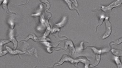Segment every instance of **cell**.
I'll use <instances>...</instances> for the list:
<instances>
[{
	"instance_id": "cell-1",
	"label": "cell",
	"mask_w": 122,
	"mask_h": 68,
	"mask_svg": "<svg viewBox=\"0 0 122 68\" xmlns=\"http://www.w3.org/2000/svg\"><path fill=\"white\" fill-rule=\"evenodd\" d=\"M65 62H69L77 66L78 65V63L79 62H82L83 64H85V68H89V65L90 63V61L86 58H80L77 59H74L72 57L67 55H63L62 57L61 61L55 64L54 65V67L57 66H59Z\"/></svg>"
},
{
	"instance_id": "cell-2",
	"label": "cell",
	"mask_w": 122,
	"mask_h": 68,
	"mask_svg": "<svg viewBox=\"0 0 122 68\" xmlns=\"http://www.w3.org/2000/svg\"><path fill=\"white\" fill-rule=\"evenodd\" d=\"M91 48L92 51H93L94 53L96 54V58L95 60H96L94 64L90 65V67L91 68L95 67L98 65L100 62V59H101V54L105 52H108L110 50L109 49H98L94 47H91Z\"/></svg>"
},
{
	"instance_id": "cell-3",
	"label": "cell",
	"mask_w": 122,
	"mask_h": 68,
	"mask_svg": "<svg viewBox=\"0 0 122 68\" xmlns=\"http://www.w3.org/2000/svg\"><path fill=\"white\" fill-rule=\"evenodd\" d=\"M122 4V0H117L112 3L108 6H102L101 8H99V10H102L105 12L111 11L114 8H117L119 7Z\"/></svg>"
},
{
	"instance_id": "cell-4",
	"label": "cell",
	"mask_w": 122,
	"mask_h": 68,
	"mask_svg": "<svg viewBox=\"0 0 122 68\" xmlns=\"http://www.w3.org/2000/svg\"><path fill=\"white\" fill-rule=\"evenodd\" d=\"M105 21L106 25V30L102 36L103 39H105L108 38L112 32V25L111 23L109 21V17L105 18Z\"/></svg>"
},
{
	"instance_id": "cell-5",
	"label": "cell",
	"mask_w": 122,
	"mask_h": 68,
	"mask_svg": "<svg viewBox=\"0 0 122 68\" xmlns=\"http://www.w3.org/2000/svg\"><path fill=\"white\" fill-rule=\"evenodd\" d=\"M14 30L12 29L10 30V40L14 44V49H16L17 47L18 43L16 40L15 38V37H14Z\"/></svg>"
},
{
	"instance_id": "cell-6",
	"label": "cell",
	"mask_w": 122,
	"mask_h": 68,
	"mask_svg": "<svg viewBox=\"0 0 122 68\" xmlns=\"http://www.w3.org/2000/svg\"><path fill=\"white\" fill-rule=\"evenodd\" d=\"M29 39H32L34 40L35 41L37 42H41V41H46V40H49L48 39H46L45 37H41V38H38L36 37L34 35H30L29 36L26 38V39L25 40H28Z\"/></svg>"
},
{
	"instance_id": "cell-7",
	"label": "cell",
	"mask_w": 122,
	"mask_h": 68,
	"mask_svg": "<svg viewBox=\"0 0 122 68\" xmlns=\"http://www.w3.org/2000/svg\"><path fill=\"white\" fill-rule=\"evenodd\" d=\"M67 22V17H64L62 18V20L61 21V22L56 25H55L53 27V29L55 28H62L65 25Z\"/></svg>"
},
{
	"instance_id": "cell-8",
	"label": "cell",
	"mask_w": 122,
	"mask_h": 68,
	"mask_svg": "<svg viewBox=\"0 0 122 68\" xmlns=\"http://www.w3.org/2000/svg\"><path fill=\"white\" fill-rule=\"evenodd\" d=\"M6 48L8 51H9V52L11 55H15L18 54H24L25 52H22L19 51H13L8 46L6 47Z\"/></svg>"
},
{
	"instance_id": "cell-9",
	"label": "cell",
	"mask_w": 122,
	"mask_h": 68,
	"mask_svg": "<svg viewBox=\"0 0 122 68\" xmlns=\"http://www.w3.org/2000/svg\"><path fill=\"white\" fill-rule=\"evenodd\" d=\"M8 0H4L3 2H2V8L5 10L6 12L9 14H14V13L12 12H10L8 8V6L7 4H8Z\"/></svg>"
},
{
	"instance_id": "cell-10",
	"label": "cell",
	"mask_w": 122,
	"mask_h": 68,
	"mask_svg": "<svg viewBox=\"0 0 122 68\" xmlns=\"http://www.w3.org/2000/svg\"><path fill=\"white\" fill-rule=\"evenodd\" d=\"M83 43H84V42H82L81 43L80 46L79 47H76L75 53V56H79V54L81 53V52L83 49Z\"/></svg>"
},
{
	"instance_id": "cell-11",
	"label": "cell",
	"mask_w": 122,
	"mask_h": 68,
	"mask_svg": "<svg viewBox=\"0 0 122 68\" xmlns=\"http://www.w3.org/2000/svg\"><path fill=\"white\" fill-rule=\"evenodd\" d=\"M113 58L114 61L116 64L117 65L118 68H122V64L119 57L117 56H114Z\"/></svg>"
},
{
	"instance_id": "cell-12",
	"label": "cell",
	"mask_w": 122,
	"mask_h": 68,
	"mask_svg": "<svg viewBox=\"0 0 122 68\" xmlns=\"http://www.w3.org/2000/svg\"><path fill=\"white\" fill-rule=\"evenodd\" d=\"M111 51L116 56L119 57L122 56V51L121 50L113 49L111 50Z\"/></svg>"
},
{
	"instance_id": "cell-13",
	"label": "cell",
	"mask_w": 122,
	"mask_h": 68,
	"mask_svg": "<svg viewBox=\"0 0 122 68\" xmlns=\"http://www.w3.org/2000/svg\"><path fill=\"white\" fill-rule=\"evenodd\" d=\"M43 6L42 5V4H40L39 5V9L38 10L37 12L35 14H34L32 15V16H34V17H37V16H39V15H41L42 11L43 10Z\"/></svg>"
},
{
	"instance_id": "cell-14",
	"label": "cell",
	"mask_w": 122,
	"mask_h": 68,
	"mask_svg": "<svg viewBox=\"0 0 122 68\" xmlns=\"http://www.w3.org/2000/svg\"><path fill=\"white\" fill-rule=\"evenodd\" d=\"M105 18L106 17H105V16L104 15H102L100 16V19H99V23L98 26H97V28H96V30H97V28L98 27L100 26H101V25H102Z\"/></svg>"
},
{
	"instance_id": "cell-15",
	"label": "cell",
	"mask_w": 122,
	"mask_h": 68,
	"mask_svg": "<svg viewBox=\"0 0 122 68\" xmlns=\"http://www.w3.org/2000/svg\"><path fill=\"white\" fill-rule=\"evenodd\" d=\"M64 1H65L66 4L68 5L70 9L71 10H74V9L73 8L72 6V2L70 0H63Z\"/></svg>"
},
{
	"instance_id": "cell-16",
	"label": "cell",
	"mask_w": 122,
	"mask_h": 68,
	"mask_svg": "<svg viewBox=\"0 0 122 68\" xmlns=\"http://www.w3.org/2000/svg\"><path fill=\"white\" fill-rule=\"evenodd\" d=\"M122 43V38L119 39L118 40H116L115 42H112L111 43L110 45H118Z\"/></svg>"
},
{
	"instance_id": "cell-17",
	"label": "cell",
	"mask_w": 122,
	"mask_h": 68,
	"mask_svg": "<svg viewBox=\"0 0 122 68\" xmlns=\"http://www.w3.org/2000/svg\"><path fill=\"white\" fill-rule=\"evenodd\" d=\"M10 41L8 40H1L0 43V52H1L2 50V46L3 45L6 44L10 42Z\"/></svg>"
},
{
	"instance_id": "cell-18",
	"label": "cell",
	"mask_w": 122,
	"mask_h": 68,
	"mask_svg": "<svg viewBox=\"0 0 122 68\" xmlns=\"http://www.w3.org/2000/svg\"><path fill=\"white\" fill-rule=\"evenodd\" d=\"M41 2L44 3V4H46V5L47 6V10H48L50 7V4L49 2L47 0H40Z\"/></svg>"
},
{
	"instance_id": "cell-19",
	"label": "cell",
	"mask_w": 122,
	"mask_h": 68,
	"mask_svg": "<svg viewBox=\"0 0 122 68\" xmlns=\"http://www.w3.org/2000/svg\"><path fill=\"white\" fill-rule=\"evenodd\" d=\"M8 23L10 25L11 29H13L14 27V23L13 20L12 19H10Z\"/></svg>"
},
{
	"instance_id": "cell-20",
	"label": "cell",
	"mask_w": 122,
	"mask_h": 68,
	"mask_svg": "<svg viewBox=\"0 0 122 68\" xmlns=\"http://www.w3.org/2000/svg\"><path fill=\"white\" fill-rule=\"evenodd\" d=\"M71 1L74 4L76 7L78 6V4L76 0H71Z\"/></svg>"
},
{
	"instance_id": "cell-21",
	"label": "cell",
	"mask_w": 122,
	"mask_h": 68,
	"mask_svg": "<svg viewBox=\"0 0 122 68\" xmlns=\"http://www.w3.org/2000/svg\"><path fill=\"white\" fill-rule=\"evenodd\" d=\"M8 53V52L7 51H1L0 52V57L2 56L5 55V54H7Z\"/></svg>"
},
{
	"instance_id": "cell-22",
	"label": "cell",
	"mask_w": 122,
	"mask_h": 68,
	"mask_svg": "<svg viewBox=\"0 0 122 68\" xmlns=\"http://www.w3.org/2000/svg\"><path fill=\"white\" fill-rule=\"evenodd\" d=\"M44 43L47 46L51 47V46L50 44L49 43L45 42H44Z\"/></svg>"
},
{
	"instance_id": "cell-23",
	"label": "cell",
	"mask_w": 122,
	"mask_h": 68,
	"mask_svg": "<svg viewBox=\"0 0 122 68\" xmlns=\"http://www.w3.org/2000/svg\"><path fill=\"white\" fill-rule=\"evenodd\" d=\"M30 0H27V1H26V4H25V5L26 4H28V3L29 2V1Z\"/></svg>"
}]
</instances>
